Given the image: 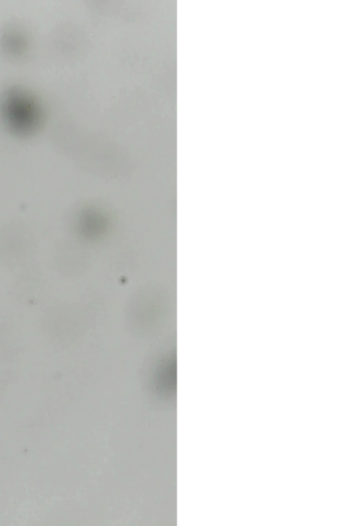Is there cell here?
<instances>
[{"label":"cell","instance_id":"obj_1","mask_svg":"<svg viewBox=\"0 0 351 526\" xmlns=\"http://www.w3.org/2000/svg\"><path fill=\"white\" fill-rule=\"evenodd\" d=\"M1 110L6 125L18 135L32 134L40 125L41 115L37 103L20 89H12L5 94Z\"/></svg>","mask_w":351,"mask_h":526}]
</instances>
